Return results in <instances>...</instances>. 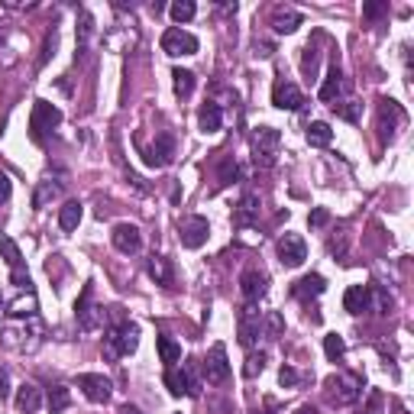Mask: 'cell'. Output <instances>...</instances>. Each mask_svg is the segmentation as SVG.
I'll use <instances>...</instances> for the list:
<instances>
[{
    "mask_svg": "<svg viewBox=\"0 0 414 414\" xmlns=\"http://www.w3.org/2000/svg\"><path fill=\"white\" fill-rule=\"evenodd\" d=\"M136 347H139V327L130 321H120L117 327H110L107 337H104V359H107V363H117L120 356L136 353Z\"/></svg>",
    "mask_w": 414,
    "mask_h": 414,
    "instance_id": "1",
    "label": "cell"
},
{
    "mask_svg": "<svg viewBox=\"0 0 414 414\" xmlns=\"http://www.w3.org/2000/svg\"><path fill=\"white\" fill-rule=\"evenodd\" d=\"M359 392H363V379L353 372H337L327 379V398L333 405H353Z\"/></svg>",
    "mask_w": 414,
    "mask_h": 414,
    "instance_id": "2",
    "label": "cell"
},
{
    "mask_svg": "<svg viewBox=\"0 0 414 414\" xmlns=\"http://www.w3.org/2000/svg\"><path fill=\"white\" fill-rule=\"evenodd\" d=\"M62 123V110L55 107V104L49 101H39L33 104V120H29V130H33V139L36 143H46V136L52 133V130Z\"/></svg>",
    "mask_w": 414,
    "mask_h": 414,
    "instance_id": "3",
    "label": "cell"
},
{
    "mask_svg": "<svg viewBox=\"0 0 414 414\" xmlns=\"http://www.w3.org/2000/svg\"><path fill=\"white\" fill-rule=\"evenodd\" d=\"M91 298H94V285L88 282V285L81 288V298L75 301V317H78V327L81 330H94L104 324V308H97Z\"/></svg>",
    "mask_w": 414,
    "mask_h": 414,
    "instance_id": "4",
    "label": "cell"
},
{
    "mask_svg": "<svg viewBox=\"0 0 414 414\" xmlns=\"http://www.w3.org/2000/svg\"><path fill=\"white\" fill-rule=\"evenodd\" d=\"M178 237H181V246H185V249H201V246L207 243V237H211V223H207V217L191 214V217H185L178 223Z\"/></svg>",
    "mask_w": 414,
    "mask_h": 414,
    "instance_id": "5",
    "label": "cell"
},
{
    "mask_svg": "<svg viewBox=\"0 0 414 414\" xmlns=\"http://www.w3.org/2000/svg\"><path fill=\"white\" fill-rule=\"evenodd\" d=\"M279 146H282V136L275 127H259L253 136V153H256V162L262 165H272L275 156H279Z\"/></svg>",
    "mask_w": 414,
    "mask_h": 414,
    "instance_id": "6",
    "label": "cell"
},
{
    "mask_svg": "<svg viewBox=\"0 0 414 414\" xmlns=\"http://www.w3.org/2000/svg\"><path fill=\"white\" fill-rule=\"evenodd\" d=\"M162 52L172 55V59H178V55H195V52H198V39L191 33H185L181 26H172V29L162 33Z\"/></svg>",
    "mask_w": 414,
    "mask_h": 414,
    "instance_id": "7",
    "label": "cell"
},
{
    "mask_svg": "<svg viewBox=\"0 0 414 414\" xmlns=\"http://www.w3.org/2000/svg\"><path fill=\"white\" fill-rule=\"evenodd\" d=\"M110 243H113V249L123 256H133L143 249V233H139V227L136 223H117L113 227V233H110Z\"/></svg>",
    "mask_w": 414,
    "mask_h": 414,
    "instance_id": "8",
    "label": "cell"
},
{
    "mask_svg": "<svg viewBox=\"0 0 414 414\" xmlns=\"http://www.w3.org/2000/svg\"><path fill=\"white\" fill-rule=\"evenodd\" d=\"M78 389L85 392L88 401H94V405H104V401L110 398V392H113V385H110V379L97 375V372H81V375H78Z\"/></svg>",
    "mask_w": 414,
    "mask_h": 414,
    "instance_id": "9",
    "label": "cell"
},
{
    "mask_svg": "<svg viewBox=\"0 0 414 414\" xmlns=\"http://www.w3.org/2000/svg\"><path fill=\"white\" fill-rule=\"evenodd\" d=\"M279 259H282V265H288V269H298V265L308 259L305 240L298 237V233H285V237L279 240Z\"/></svg>",
    "mask_w": 414,
    "mask_h": 414,
    "instance_id": "10",
    "label": "cell"
},
{
    "mask_svg": "<svg viewBox=\"0 0 414 414\" xmlns=\"http://www.w3.org/2000/svg\"><path fill=\"white\" fill-rule=\"evenodd\" d=\"M259 337H262L259 311H256L253 305H246L243 311H240V343H243L246 350H253L256 343H259Z\"/></svg>",
    "mask_w": 414,
    "mask_h": 414,
    "instance_id": "11",
    "label": "cell"
},
{
    "mask_svg": "<svg viewBox=\"0 0 414 414\" xmlns=\"http://www.w3.org/2000/svg\"><path fill=\"white\" fill-rule=\"evenodd\" d=\"M240 291H243V298L249 305H256V301L265 298V291H269V275L259 269H246L243 275H240Z\"/></svg>",
    "mask_w": 414,
    "mask_h": 414,
    "instance_id": "12",
    "label": "cell"
},
{
    "mask_svg": "<svg viewBox=\"0 0 414 414\" xmlns=\"http://www.w3.org/2000/svg\"><path fill=\"white\" fill-rule=\"evenodd\" d=\"M204 375H207V382L211 385H220V382L230 379V363H227V350L220 347H211V353H207V359H204Z\"/></svg>",
    "mask_w": 414,
    "mask_h": 414,
    "instance_id": "13",
    "label": "cell"
},
{
    "mask_svg": "<svg viewBox=\"0 0 414 414\" xmlns=\"http://www.w3.org/2000/svg\"><path fill=\"white\" fill-rule=\"evenodd\" d=\"M272 104L279 110H301L305 94L298 91V85H291V81H275V88H272Z\"/></svg>",
    "mask_w": 414,
    "mask_h": 414,
    "instance_id": "14",
    "label": "cell"
},
{
    "mask_svg": "<svg viewBox=\"0 0 414 414\" xmlns=\"http://www.w3.org/2000/svg\"><path fill=\"white\" fill-rule=\"evenodd\" d=\"M172 159H175V136H172V133H159V136H156V146L149 149V156H146V162L156 165V169H162V165H169Z\"/></svg>",
    "mask_w": 414,
    "mask_h": 414,
    "instance_id": "15",
    "label": "cell"
},
{
    "mask_svg": "<svg viewBox=\"0 0 414 414\" xmlns=\"http://www.w3.org/2000/svg\"><path fill=\"white\" fill-rule=\"evenodd\" d=\"M343 308L350 314L372 311V285H350L347 295H343Z\"/></svg>",
    "mask_w": 414,
    "mask_h": 414,
    "instance_id": "16",
    "label": "cell"
},
{
    "mask_svg": "<svg viewBox=\"0 0 414 414\" xmlns=\"http://www.w3.org/2000/svg\"><path fill=\"white\" fill-rule=\"evenodd\" d=\"M198 127H201V133H217V130L223 127V110H220V104L204 101L201 107H198Z\"/></svg>",
    "mask_w": 414,
    "mask_h": 414,
    "instance_id": "17",
    "label": "cell"
},
{
    "mask_svg": "<svg viewBox=\"0 0 414 414\" xmlns=\"http://www.w3.org/2000/svg\"><path fill=\"white\" fill-rule=\"evenodd\" d=\"M165 389L175 398L191 395V369H181V366H169L165 369Z\"/></svg>",
    "mask_w": 414,
    "mask_h": 414,
    "instance_id": "18",
    "label": "cell"
},
{
    "mask_svg": "<svg viewBox=\"0 0 414 414\" xmlns=\"http://www.w3.org/2000/svg\"><path fill=\"white\" fill-rule=\"evenodd\" d=\"M43 408V392L36 389L33 382H23L17 389V411L20 414H36Z\"/></svg>",
    "mask_w": 414,
    "mask_h": 414,
    "instance_id": "19",
    "label": "cell"
},
{
    "mask_svg": "<svg viewBox=\"0 0 414 414\" xmlns=\"http://www.w3.org/2000/svg\"><path fill=\"white\" fill-rule=\"evenodd\" d=\"M324 288H327V282H324V275H317V272H311V275H305V279H298L295 288H291V295L298 298V301H308V298H317L324 295Z\"/></svg>",
    "mask_w": 414,
    "mask_h": 414,
    "instance_id": "20",
    "label": "cell"
},
{
    "mask_svg": "<svg viewBox=\"0 0 414 414\" xmlns=\"http://www.w3.org/2000/svg\"><path fill=\"white\" fill-rule=\"evenodd\" d=\"M233 220H237V227H253L256 220H259V198H256L253 191H246L243 201L237 204V214H233Z\"/></svg>",
    "mask_w": 414,
    "mask_h": 414,
    "instance_id": "21",
    "label": "cell"
},
{
    "mask_svg": "<svg viewBox=\"0 0 414 414\" xmlns=\"http://www.w3.org/2000/svg\"><path fill=\"white\" fill-rule=\"evenodd\" d=\"M156 350H159V359L165 363V369L181 363V343H175V340L165 337V333H159V337H156Z\"/></svg>",
    "mask_w": 414,
    "mask_h": 414,
    "instance_id": "22",
    "label": "cell"
},
{
    "mask_svg": "<svg viewBox=\"0 0 414 414\" xmlns=\"http://www.w3.org/2000/svg\"><path fill=\"white\" fill-rule=\"evenodd\" d=\"M81 217H85L81 201H65V204H62V211H59V227L65 230V233H71V230H78Z\"/></svg>",
    "mask_w": 414,
    "mask_h": 414,
    "instance_id": "23",
    "label": "cell"
},
{
    "mask_svg": "<svg viewBox=\"0 0 414 414\" xmlns=\"http://www.w3.org/2000/svg\"><path fill=\"white\" fill-rule=\"evenodd\" d=\"M340 94H343V75H340V68L333 65V68L327 71V78H324V85H321V101L337 104Z\"/></svg>",
    "mask_w": 414,
    "mask_h": 414,
    "instance_id": "24",
    "label": "cell"
},
{
    "mask_svg": "<svg viewBox=\"0 0 414 414\" xmlns=\"http://www.w3.org/2000/svg\"><path fill=\"white\" fill-rule=\"evenodd\" d=\"M62 195V181H55V178H43L39 181V188H36V195H33V207H39L43 211L49 201H55V198Z\"/></svg>",
    "mask_w": 414,
    "mask_h": 414,
    "instance_id": "25",
    "label": "cell"
},
{
    "mask_svg": "<svg viewBox=\"0 0 414 414\" xmlns=\"http://www.w3.org/2000/svg\"><path fill=\"white\" fill-rule=\"evenodd\" d=\"M298 26H301V13H295V10H275V17H272V29H275L279 36L295 33Z\"/></svg>",
    "mask_w": 414,
    "mask_h": 414,
    "instance_id": "26",
    "label": "cell"
},
{
    "mask_svg": "<svg viewBox=\"0 0 414 414\" xmlns=\"http://www.w3.org/2000/svg\"><path fill=\"white\" fill-rule=\"evenodd\" d=\"M330 139H333V130H330L324 120H314V123H308V143H311V146L324 149V146H330Z\"/></svg>",
    "mask_w": 414,
    "mask_h": 414,
    "instance_id": "27",
    "label": "cell"
},
{
    "mask_svg": "<svg viewBox=\"0 0 414 414\" xmlns=\"http://www.w3.org/2000/svg\"><path fill=\"white\" fill-rule=\"evenodd\" d=\"M149 275H153L156 282H159V285H165V288H172V265H169V259H165V256H153V259H149Z\"/></svg>",
    "mask_w": 414,
    "mask_h": 414,
    "instance_id": "28",
    "label": "cell"
},
{
    "mask_svg": "<svg viewBox=\"0 0 414 414\" xmlns=\"http://www.w3.org/2000/svg\"><path fill=\"white\" fill-rule=\"evenodd\" d=\"M68 401H71V398H68L65 385H52L49 395H46V408H49V414H62L68 408Z\"/></svg>",
    "mask_w": 414,
    "mask_h": 414,
    "instance_id": "29",
    "label": "cell"
},
{
    "mask_svg": "<svg viewBox=\"0 0 414 414\" xmlns=\"http://www.w3.org/2000/svg\"><path fill=\"white\" fill-rule=\"evenodd\" d=\"M172 78H175V94H178V97H191V91H195V71H188V68H175Z\"/></svg>",
    "mask_w": 414,
    "mask_h": 414,
    "instance_id": "30",
    "label": "cell"
},
{
    "mask_svg": "<svg viewBox=\"0 0 414 414\" xmlns=\"http://www.w3.org/2000/svg\"><path fill=\"white\" fill-rule=\"evenodd\" d=\"M0 253H4V259H7L10 269H20V265H23V253H20V246L13 243L7 233H0Z\"/></svg>",
    "mask_w": 414,
    "mask_h": 414,
    "instance_id": "31",
    "label": "cell"
},
{
    "mask_svg": "<svg viewBox=\"0 0 414 414\" xmlns=\"http://www.w3.org/2000/svg\"><path fill=\"white\" fill-rule=\"evenodd\" d=\"M7 314H10V317H36V298H33V291H26V298L13 301Z\"/></svg>",
    "mask_w": 414,
    "mask_h": 414,
    "instance_id": "32",
    "label": "cell"
},
{
    "mask_svg": "<svg viewBox=\"0 0 414 414\" xmlns=\"http://www.w3.org/2000/svg\"><path fill=\"white\" fill-rule=\"evenodd\" d=\"M169 13H172V20H175V23H188V20L198 13V7L191 4V0H175V4L169 7Z\"/></svg>",
    "mask_w": 414,
    "mask_h": 414,
    "instance_id": "33",
    "label": "cell"
},
{
    "mask_svg": "<svg viewBox=\"0 0 414 414\" xmlns=\"http://www.w3.org/2000/svg\"><path fill=\"white\" fill-rule=\"evenodd\" d=\"M324 353H327V359H333V363H337L340 356L347 353V343H343V337H340V333H327V337H324Z\"/></svg>",
    "mask_w": 414,
    "mask_h": 414,
    "instance_id": "34",
    "label": "cell"
},
{
    "mask_svg": "<svg viewBox=\"0 0 414 414\" xmlns=\"http://www.w3.org/2000/svg\"><path fill=\"white\" fill-rule=\"evenodd\" d=\"M262 369H265V353H249V356H246V366H243L246 379H256Z\"/></svg>",
    "mask_w": 414,
    "mask_h": 414,
    "instance_id": "35",
    "label": "cell"
},
{
    "mask_svg": "<svg viewBox=\"0 0 414 414\" xmlns=\"http://www.w3.org/2000/svg\"><path fill=\"white\" fill-rule=\"evenodd\" d=\"M333 110H337L343 120H350V123H356L359 120V113H363V104H356V101H347V104H333Z\"/></svg>",
    "mask_w": 414,
    "mask_h": 414,
    "instance_id": "36",
    "label": "cell"
},
{
    "mask_svg": "<svg viewBox=\"0 0 414 414\" xmlns=\"http://www.w3.org/2000/svg\"><path fill=\"white\" fill-rule=\"evenodd\" d=\"M237 175H240V169H237V162H233V159L220 162V185H230V181H233Z\"/></svg>",
    "mask_w": 414,
    "mask_h": 414,
    "instance_id": "37",
    "label": "cell"
},
{
    "mask_svg": "<svg viewBox=\"0 0 414 414\" xmlns=\"http://www.w3.org/2000/svg\"><path fill=\"white\" fill-rule=\"evenodd\" d=\"M10 282L17 288H23V291H33V279H29V272L20 265V269H13V275H10Z\"/></svg>",
    "mask_w": 414,
    "mask_h": 414,
    "instance_id": "38",
    "label": "cell"
},
{
    "mask_svg": "<svg viewBox=\"0 0 414 414\" xmlns=\"http://www.w3.org/2000/svg\"><path fill=\"white\" fill-rule=\"evenodd\" d=\"M308 223H311V227H327V223H330L327 207H314V211L308 214Z\"/></svg>",
    "mask_w": 414,
    "mask_h": 414,
    "instance_id": "39",
    "label": "cell"
},
{
    "mask_svg": "<svg viewBox=\"0 0 414 414\" xmlns=\"http://www.w3.org/2000/svg\"><path fill=\"white\" fill-rule=\"evenodd\" d=\"M279 382L285 385V389H295L298 385V372L291 369V366H282V372H279Z\"/></svg>",
    "mask_w": 414,
    "mask_h": 414,
    "instance_id": "40",
    "label": "cell"
},
{
    "mask_svg": "<svg viewBox=\"0 0 414 414\" xmlns=\"http://www.w3.org/2000/svg\"><path fill=\"white\" fill-rule=\"evenodd\" d=\"M385 10H389V4H366V7H363V17H366V20H379Z\"/></svg>",
    "mask_w": 414,
    "mask_h": 414,
    "instance_id": "41",
    "label": "cell"
},
{
    "mask_svg": "<svg viewBox=\"0 0 414 414\" xmlns=\"http://www.w3.org/2000/svg\"><path fill=\"white\" fill-rule=\"evenodd\" d=\"M55 39H59V36H55V29H52V33L46 36V52H43V59H39V65H46V62H49L52 49H55Z\"/></svg>",
    "mask_w": 414,
    "mask_h": 414,
    "instance_id": "42",
    "label": "cell"
},
{
    "mask_svg": "<svg viewBox=\"0 0 414 414\" xmlns=\"http://www.w3.org/2000/svg\"><path fill=\"white\" fill-rule=\"evenodd\" d=\"M10 188H13V185H10V175H7V172H0V201H7V198H10Z\"/></svg>",
    "mask_w": 414,
    "mask_h": 414,
    "instance_id": "43",
    "label": "cell"
},
{
    "mask_svg": "<svg viewBox=\"0 0 414 414\" xmlns=\"http://www.w3.org/2000/svg\"><path fill=\"white\" fill-rule=\"evenodd\" d=\"M382 411V395L379 392H372V398H369V408H366V414H379Z\"/></svg>",
    "mask_w": 414,
    "mask_h": 414,
    "instance_id": "44",
    "label": "cell"
},
{
    "mask_svg": "<svg viewBox=\"0 0 414 414\" xmlns=\"http://www.w3.org/2000/svg\"><path fill=\"white\" fill-rule=\"evenodd\" d=\"M10 395V375H7V369H0V401Z\"/></svg>",
    "mask_w": 414,
    "mask_h": 414,
    "instance_id": "45",
    "label": "cell"
},
{
    "mask_svg": "<svg viewBox=\"0 0 414 414\" xmlns=\"http://www.w3.org/2000/svg\"><path fill=\"white\" fill-rule=\"evenodd\" d=\"M308 55H305V71H308V75H314V65H317V55H314V49H311V46H308Z\"/></svg>",
    "mask_w": 414,
    "mask_h": 414,
    "instance_id": "46",
    "label": "cell"
},
{
    "mask_svg": "<svg viewBox=\"0 0 414 414\" xmlns=\"http://www.w3.org/2000/svg\"><path fill=\"white\" fill-rule=\"evenodd\" d=\"M295 414H321V411H317V408H314V405H301Z\"/></svg>",
    "mask_w": 414,
    "mask_h": 414,
    "instance_id": "47",
    "label": "cell"
},
{
    "mask_svg": "<svg viewBox=\"0 0 414 414\" xmlns=\"http://www.w3.org/2000/svg\"><path fill=\"white\" fill-rule=\"evenodd\" d=\"M120 414H139V408H136V405H123V408H120Z\"/></svg>",
    "mask_w": 414,
    "mask_h": 414,
    "instance_id": "48",
    "label": "cell"
}]
</instances>
